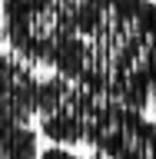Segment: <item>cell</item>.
Returning <instances> with one entry per match:
<instances>
[{"instance_id": "6da1fadb", "label": "cell", "mask_w": 156, "mask_h": 159, "mask_svg": "<svg viewBox=\"0 0 156 159\" xmlns=\"http://www.w3.org/2000/svg\"><path fill=\"white\" fill-rule=\"evenodd\" d=\"M73 33L77 0H0V43L40 73Z\"/></svg>"}, {"instance_id": "7a4b0ae2", "label": "cell", "mask_w": 156, "mask_h": 159, "mask_svg": "<svg viewBox=\"0 0 156 159\" xmlns=\"http://www.w3.org/2000/svg\"><path fill=\"white\" fill-rule=\"evenodd\" d=\"M0 156L3 159H37L40 133L23 119H0Z\"/></svg>"}, {"instance_id": "3957f363", "label": "cell", "mask_w": 156, "mask_h": 159, "mask_svg": "<svg viewBox=\"0 0 156 159\" xmlns=\"http://www.w3.org/2000/svg\"><path fill=\"white\" fill-rule=\"evenodd\" d=\"M0 159H3V156H0Z\"/></svg>"}]
</instances>
